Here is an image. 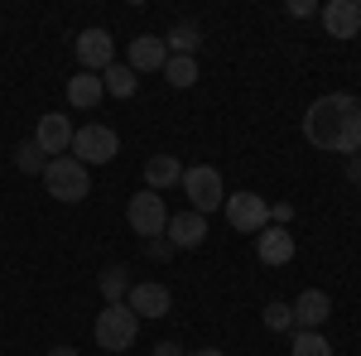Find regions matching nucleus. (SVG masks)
Returning <instances> with one entry per match:
<instances>
[{
	"label": "nucleus",
	"mask_w": 361,
	"mask_h": 356,
	"mask_svg": "<svg viewBox=\"0 0 361 356\" xmlns=\"http://www.w3.org/2000/svg\"><path fill=\"white\" fill-rule=\"evenodd\" d=\"M304 140L323 154H361V97L352 92H328L318 97L304 116Z\"/></svg>",
	"instance_id": "obj_1"
},
{
	"label": "nucleus",
	"mask_w": 361,
	"mask_h": 356,
	"mask_svg": "<svg viewBox=\"0 0 361 356\" xmlns=\"http://www.w3.org/2000/svg\"><path fill=\"white\" fill-rule=\"evenodd\" d=\"M97 347H106V352H130L135 347V332H140V318L126 308V303H106L102 313H97Z\"/></svg>",
	"instance_id": "obj_2"
},
{
	"label": "nucleus",
	"mask_w": 361,
	"mask_h": 356,
	"mask_svg": "<svg viewBox=\"0 0 361 356\" xmlns=\"http://www.w3.org/2000/svg\"><path fill=\"white\" fill-rule=\"evenodd\" d=\"M44 188L54 192L58 202H82L87 192H92L87 164H78L73 154H58V159H49V168H44Z\"/></svg>",
	"instance_id": "obj_3"
},
{
	"label": "nucleus",
	"mask_w": 361,
	"mask_h": 356,
	"mask_svg": "<svg viewBox=\"0 0 361 356\" xmlns=\"http://www.w3.org/2000/svg\"><path fill=\"white\" fill-rule=\"evenodd\" d=\"M183 192H188V207H193L197 217H207V212H217L226 202V188H222V173L212 164H193V168H183Z\"/></svg>",
	"instance_id": "obj_4"
},
{
	"label": "nucleus",
	"mask_w": 361,
	"mask_h": 356,
	"mask_svg": "<svg viewBox=\"0 0 361 356\" xmlns=\"http://www.w3.org/2000/svg\"><path fill=\"white\" fill-rule=\"evenodd\" d=\"M116 154H121V140H116L111 125H82V130H73V159L78 164H111Z\"/></svg>",
	"instance_id": "obj_5"
},
{
	"label": "nucleus",
	"mask_w": 361,
	"mask_h": 356,
	"mask_svg": "<svg viewBox=\"0 0 361 356\" xmlns=\"http://www.w3.org/2000/svg\"><path fill=\"white\" fill-rule=\"evenodd\" d=\"M126 221H130V231L135 236H145V241H154V236H164V226H169V207H164V197L154 188H145L130 197V207H126Z\"/></svg>",
	"instance_id": "obj_6"
},
{
	"label": "nucleus",
	"mask_w": 361,
	"mask_h": 356,
	"mask_svg": "<svg viewBox=\"0 0 361 356\" xmlns=\"http://www.w3.org/2000/svg\"><path fill=\"white\" fill-rule=\"evenodd\" d=\"M222 212H226V221H231V231H265L270 226V202L260 197V192H231L222 202Z\"/></svg>",
	"instance_id": "obj_7"
},
{
	"label": "nucleus",
	"mask_w": 361,
	"mask_h": 356,
	"mask_svg": "<svg viewBox=\"0 0 361 356\" xmlns=\"http://www.w3.org/2000/svg\"><path fill=\"white\" fill-rule=\"evenodd\" d=\"M73 49H78V63H82V73H106L116 63V39L106 29H82L78 39H73Z\"/></svg>",
	"instance_id": "obj_8"
},
{
	"label": "nucleus",
	"mask_w": 361,
	"mask_h": 356,
	"mask_svg": "<svg viewBox=\"0 0 361 356\" xmlns=\"http://www.w3.org/2000/svg\"><path fill=\"white\" fill-rule=\"evenodd\" d=\"M126 308L135 313V318H169L173 313V294H169L164 284H130V294H126Z\"/></svg>",
	"instance_id": "obj_9"
},
{
	"label": "nucleus",
	"mask_w": 361,
	"mask_h": 356,
	"mask_svg": "<svg viewBox=\"0 0 361 356\" xmlns=\"http://www.w3.org/2000/svg\"><path fill=\"white\" fill-rule=\"evenodd\" d=\"M34 145L44 149V154H68L73 149V121L63 116V111H44L39 116V130H34Z\"/></svg>",
	"instance_id": "obj_10"
},
{
	"label": "nucleus",
	"mask_w": 361,
	"mask_h": 356,
	"mask_svg": "<svg viewBox=\"0 0 361 356\" xmlns=\"http://www.w3.org/2000/svg\"><path fill=\"white\" fill-rule=\"evenodd\" d=\"M318 15H323L328 39H357V29H361V0H328Z\"/></svg>",
	"instance_id": "obj_11"
},
{
	"label": "nucleus",
	"mask_w": 361,
	"mask_h": 356,
	"mask_svg": "<svg viewBox=\"0 0 361 356\" xmlns=\"http://www.w3.org/2000/svg\"><path fill=\"white\" fill-rule=\"evenodd\" d=\"M289 308H294V328L299 332H318L328 323V313H333V299H328L323 289H304Z\"/></svg>",
	"instance_id": "obj_12"
},
{
	"label": "nucleus",
	"mask_w": 361,
	"mask_h": 356,
	"mask_svg": "<svg viewBox=\"0 0 361 356\" xmlns=\"http://www.w3.org/2000/svg\"><path fill=\"white\" fill-rule=\"evenodd\" d=\"M164 63H169L164 39H154V34L130 39V54H126V68H130V73H164Z\"/></svg>",
	"instance_id": "obj_13"
},
{
	"label": "nucleus",
	"mask_w": 361,
	"mask_h": 356,
	"mask_svg": "<svg viewBox=\"0 0 361 356\" xmlns=\"http://www.w3.org/2000/svg\"><path fill=\"white\" fill-rule=\"evenodd\" d=\"M169 246L173 250H197L202 241H207V217H197L193 207L188 212H178V217H169Z\"/></svg>",
	"instance_id": "obj_14"
},
{
	"label": "nucleus",
	"mask_w": 361,
	"mask_h": 356,
	"mask_svg": "<svg viewBox=\"0 0 361 356\" xmlns=\"http://www.w3.org/2000/svg\"><path fill=\"white\" fill-rule=\"evenodd\" d=\"M255 255L265 265H289L294 260V236L284 226H265V231H255Z\"/></svg>",
	"instance_id": "obj_15"
},
{
	"label": "nucleus",
	"mask_w": 361,
	"mask_h": 356,
	"mask_svg": "<svg viewBox=\"0 0 361 356\" xmlns=\"http://www.w3.org/2000/svg\"><path fill=\"white\" fill-rule=\"evenodd\" d=\"M106 97V87H102V73H78V78H68V102L78 111H92L97 102Z\"/></svg>",
	"instance_id": "obj_16"
},
{
	"label": "nucleus",
	"mask_w": 361,
	"mask_h": 356,
	"mask_svg": "<svg viewBox=\"0 0 361 356\" xmlns=\"http://www.w3.org/2000/svg\"><path fill=\"white\" fill-rule=\"evenodd\" d=\"M178 178H183V164H178L173 154H154V159L145 164V183H149V188H154V192L173 188Z\"/></svg>",
	"instance_id": "obj_17"
},
{
	"label": "nucleus",
	"mask_w": 361,
	"mask_h": 356,
	"mask_svg": "<svg viewBox=\"0 0 361 356\" xmlns=\"http://www.w3.org/2000/svg\"><path fill=\"white\" fill-rule=\"evenodd\" d=\"M102 87H106V97H116V102H126V97H135L140 73H130L126 63H111V68L102 73Z\"/></svg>",
	"instance_id": "obj_18"
},
{
	"label": "nucleus",
	"mask_w": 361,
	"mask_h": 356,
	"mask_svg": "<svg viewBox=\"0 0 361 356\" xmlns=\"http://www.w3.org/2000/svg\"><path fill=\"white\" fill-rule=\"evenodd\" d=\"M197 44H202V29L197 25H173L164 34V49L178 54V58H197Z\"/></svg>",
	"instance_id": "obj_19"
},
{
	"label": "nucleus",
	"mask_w": 361,
	"mask_h": 356,
	"mask_svg": "<svg viewBox=\"0 0 361 356\" xmlns=\"http://www.w3.org/2000/svg\"><path fill=\"white\" fill-rule=\"evenodd\" d=\"M97 289H102L106 303H126V294H130V274L121 270V265H106V270L97 274Z\"/></svg>",
	"instance_id": "obj_20"
},
{
	"label": "nucleus",
	"mask_w": 361,
	"mask_h": 356,
	"mask_svg": "<svg viewBox=\"0 0 361 356\" xmlns=\"http://www.w3.org/2000/svg\"><path fill=\"white\" fill-rule=\"evenodd\" d=\"M289 356H333V342H328L323 332H299V328H294Z\"/></svg>",
	"instance_id": "obj_21"
},
{
	"label": "nucleus",
	"mask_w": 361,
	"mask_h": 356,
	"mask_svg": "<svg viewBox=\"0 0 361 356\" xmlns=\"http://www.w3.org/2000/svg\"><path fill=\"white\" fill-rule=\"evenodd\" d=\"M164 78H169V87H193V82H197V58H178V54H169Z\"/></svg>",
	"instance_id": "obj_22"
},
{
	"label": "nucleus",
	"mask_w": 361,
	"mask_h": 356,
	"mask_svg": "<svg viewBox=\"0 0 361 356\" xmlns=\"http://www.w3.org/2000/svg\"><path fill=\"white\" fill-rule=\"evenodd\" d=\"M15 168H25V173H44V168H49V159H44V149H39L34 140H25V145L15 149Z\"/></svg>",
	"instance_id": "obj_23"
},
{
	"label": "nucleus",
	"mask_w": 361,
	"mask_h": 356,
	"mask_svg": "<svg viewBox=\"0 0 361 356\" xmlns=\"http://www.w3.org/2000/svg\"><path fill=\"white\" fill-rule=\"evenodd\" d=\"M265 328L270 332H294V308H289V303H265Z\"/></svg>",
	"instance_id": "obj_24"
},
{
	"label": "nucleus",
	"mask_w": 361,
	"mask_h": 356,
	"mask_svg": "<svg viewBox=\"0 0 361 356\" xmlns=\"http://www.w3.org/2000/svg\"><path fill=\"white\" fill-rule=\"evenodd\" d=\"M289 15L294 20H308V15H318V5L313 0H289Z\"/></svg>",
	"instance_id": "obj_25"
},
{
	"label": "nucleus",
	"mask_w": 361,
	"mask_h": 356,
	"mask_svg": "<svg viewBox=\"0 0 361 356\" xmlns=\"http://www.w3.org/2000/svg\"><path fill=\"white\" fill-rule=\"evenodd\" d=\"M145 250H149V255H159V260H164V255H173L169 236H154V241H145Z\"/></svg>",
	"instance_id": "obj_26"
},
{
	"label": "nucleus",
	"mask_w": 361,
	"mask_h": 356,
	"mask_svg": "<svg viewBox=\"0 0 361 356\" xmlns=\"http://www.w3.org/2000/svg\"><path fill=\"white\" fill-rule=\"evenodd\" d=\"M154 356H188V352H183L178 342H159V347H154Z\"/></svg>",
	"instance_id": "obj_27"
},
{
	"label": "nucleus",
	"mask_w": 361,
	"mask_h": 356,
	"mask_svg": "<svg viewBox=\"0 0 361 356\" xmlns=\"http://www.w3.org/2000/svg\"><path fill=\"white\" fill-rule=\"evenodd\" d=\"M188 356H226L222 347H197V352H188Z\"/></svg>",
	"instance_id": "obj_28"
},
{
	"label": "nucleus",
	"mask_w": 361,
	"mask_h": 356,
	"mask_svg": "<svg viewBox=\"0 0 361 356\" xmlns=\"http://www.w3.org/2000/svg\"><path fill=\"white\" fill-rule=\"evenodd\" d=\"M49 356H78V347H54Z\"/></svg>",
	"instance_id": "obj_29"
}]
</instances>
